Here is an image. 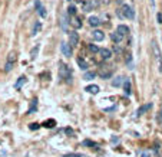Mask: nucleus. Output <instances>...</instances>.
Here are the masks:
<instances>
[{
	"mask_svg": "<svg viewBox=\"0 0 162 157\" xmlns=\"http://www.w3.org/2000/svg\"><path fill=\"white\" fill-rule=\"evenodd\" d=\"M59 77L62 79H65L66 84L72 82V71L65 62H59Z\"/></svg>",
	"mask_w": 162,
	"mask_h": 157,
	"instance_id": "1",
	"label": "nucleus"
},
{
	"mask_svg": "<svg viewBox=\"0 0 162 157\" xmlns=\"http://www.w3.org/2000/svg\"><path fill=\"white\" fill-rule=\"evenodd\" d=\"M151 48H152V53H154V59L156 62V66H158V72H162V53L161 49L156 43V40H152L151 43Z\"/></svg>",
	"mask_w": 162,
	"mask_h": 157,
	"instance_id": "2",
	"label": "nucleus"
},
{
	"mask_svg": "<svg viewBox=\"0 0 162 157\" xmlns=\"http://www.w3.org/2000/svg\"><path fill=\"white\" fill-rule=\"evenodd\" d=\"M118 14L122 19H129V20L135 19V12H134V9L129 5H122V7L118 10Z\"/></svg>",
	"mask_w": 162,
	"mask_h": 157,
	"instance_id": "3",
	"label": "nucleus"
},
{
	"mask_svg": "<svg viewBox=\"0 0 162 157\" xmlns=\"http://www.w3.org/2000/svg\"><path fill=\"white\" fill-rule=\"evenodd\" d=\"M95 6H96V3H95V2H92V0H85V2L80 3L82 12H85V13H88V12L93 10V7H95Z\"/></svg>",
	"mask_w": 162,
	"mask_h": 157,
	"instance_id": "4",
	"label": "nucleus"
},
{
	"mask_svg": "<svg viewBox=\"0 0 162 157\" xmlns=\"http://www.w3.org/2000/svg\"><path fill=\"white\" fill-rule=\"evenodd\" d=\"M69 45L70 46H78L79 45V33L76 30H72L69 33Z\"/></svg>",
	"mask_w": 162,
	"mask_h": 157,
	"instance_id": "5",
	"label": "nucleus"
},
{
	"mask_svg": "<svg viewBox=\"0 0 162 157\" xmlns=\"http://www.w3.org/2000/svg\"><path fill=\"white\" fill-rule=\"evenodd\" d=\"M69 25H70L75 30H78L82 27V20L79 19L78 16H70V19H69Z\"/></svg>",
	"mask_w": 162,
	"mask_h": 157,
	"instance_id": "6",
	"label": "nucleus"
},
{
	"mask_svg": "<svg viewBox=\"0 0 162 157\" xmlns=\"http://www.w3.org/2000/svg\"><path fill=\"white\" fill-rule=\"evenodd\" d=\"M60 51H62V53L65 55L66 58H70L72 56V46L69 45V43H65V42H63V43L60 45Z\"/></svg>",
	"mask_w": 162,
	"mask_h": 157,
	"instance_id": "7",
	"label": "nucleus"
},
{
	"mask_svg": "<svg viewBox=\"0 0 162 157\" xmlns=\"http://www.w3.org/2000/svg\"><path fill=\"white\" fill-rule=\"evenodd\" d=\"M92 38L95 42H102L105 39V33L102 30H99V29H95L93 32H92Z\"/></svg>",
	"mask_w": 162,
	"mask_h": 157,
	"instance_id": "8",
	"label": "nucleus"
},
{
	"mask_svg": "<svg viewBox=\"0 0 162 157\" xmlns=\"http://www.w3.org/2000/svg\"><path fill=\"white\" fill-rule=\"evenodd\" d=\"M14 59H16L14 53H10V55H9V59H7V62H6V65H4V71H6V72H10V71H12V68H13V64H14Z\"/></svg>",
	"mask_w": 162,
	"mask_h": 157,
	"instance_id": "9",
	"label": "nucleus"
},
{
	"mask_svg": "<svg viewBox=\"0 0 162 157\" xmlns=\"http://www.w3.org/2000/svg\"><path fill=\"white\" fill-rule=\"evenodd\" d=\"M99 53H100V58L104 59V61H109V59L112 58V51H110V49H108V48L100 49V51H99Z\"/></svg>",
	"mask_w": 162,
	"mask_h": 157,
	"instance_id": "10",
	"label": "nucleus"
},
{
	"mask_svg": "<svg viewBox=\"0 0 162 157\" xmlns=\"http://www.w3.org/2000/svg\"><path fill=\"white\" fill-rule=\"evenodd\" d=\"M151 108H152V102H148V104L139 107V108H138V111H136V114H138V115H143V114H145L146 111H149Z\"/></svg>",
	"mask_w": 162,
	"mask_h": 157,
	"instance_id": "11",
	"label": "nucleus"
},
{
	"mask_svg": "<svg viewBox=\"0 0 162 157\" xmlns=\"http://www.w3.org/2000/svg\"><path fill=\"white\" fill-rule=\"evenodd\" d=\"M34 6H36V10H38V12H39V14L40 16H42V17H46V9L43 6H42V3H40L39 0H36V2H34Z\"/></svg>",
	"mask_w": 162,
	"mask_h": 157,
	"instance_id": "12",
	"label": "nucleus"
},
{
	"mask_svg": "<svg viewBox=\"0 0 162 157\" xmlns=\"http://www.w3.org/2000/svg\"><path fill=\"white\" fill-rule=\"evenodd\" d=\"M123 89H125V94L129 97L130 94H132V88H130V81L129 78H125L123 79Z\"/></svg>",
	"mask_w": 162,
	"mask_h": 157,
	"instance_id": "13",
	"label": "nucleus"
},
{
	"mask_svg": "<svg viewBox=\"0 0 162 157\" xmlns=\"http://www.w3.org/2000/svg\"><path fill=\"white\" fill-rule=\"evenodd\" d=\"M116 32L119 33V35H122L123 38H125L126 35H129V27L125 26V25H119V26L116 27Z\"/></svg>",
	"mask_w": 162,
	"mask_h": 157,
	"instance_id": "14",
	"label": "nucleus"
},
{
	"mask_svg": "<svg viewBox=\"0 0 162 157\" xmlns=\"http://www.w3.org/2000/svg\"><path fill=\"white\" fill-rule=\"evenodd\" d=\"M105 68H106V69H104V68L100 69L99 75H100V77H102L104 79H108V78H110V77H112V71H110L108 66H105Z\"/></svg>",
	"mask_w": 162,
	"mask_h": 157,
	"instance_id": "15",
	"label": "nucleus"
},
{
	"mask_svg": "<svg viewBox=\"0 0 162 157\" xmlns=\"http://www.w3.org/2000/svg\"><path fill=\"white\" fill-rule=\"evenodd\" d=\"M110 39H112V42H115V43H121L123 40V36L119 35L118 32H113V33H110Z\"/></svg>",
	"mask_w": 162,
	"mask_h": 157,
	"instance_id": "16",
	"label": "nucleus"
},
{
	"mask_svg": "<svg viewBox=\"0 0 162 157\" xmlns=\"http://www.w3.org/2000/svg\"><path fill=\"white\" fill-rule=\"evenodd\" d=\"M76 62H78L79 68H80L82 71H88V68H89V65H88V62H86V61H85L83 58H78V59H76Z\"/></svg>",
	"mask_w": 162,
	"mask_h": 157,
	"instance_id": "17",
	"label": "nucleus"
},
{
	"mask_svg": "<svg viewBox=\"0 0 162 157\" xmlns=\"http://www.w3.org/2000/svg\"><path fill=\"white\" fill-rule=\"evenodd\" d=\"M89 25H91L92 27H96L100 25V19L98 17V16H91L89 17Z\"/></svg>",
	"mask_w": 162,
	"mask_h": 157,
	"instance_id": "18",
	"label": "nucleus"
},
{
	"mask_svg": "<svg viewBox=\"0 0 162 157\" xmlns=\"http://www.w3.org/2000/svg\"><path fill=\"white\" fill-rule=\"evenodd\" d=\"M85 91L89 92V94H93V95H95V94H98V92H99V86L95 85V84H93V85H88L86 88H85Z\"/></svg>",
	"mask_w": 162,
	"mask_h": 157,
	"instance_id": "19",
	"label": "nucleus"
},
{
	"mask_svg": "<svg viewBox=\"0 0 162 157\" xmlns=\"http://www.w3.org/2000/svg\"><path fill=\"white\" fill-rule=\"evenodd\" d=\"M95 77H96V72L93 71H86L83 75V79L85 81H92V79H95Z\"/></svg>",
	"mask_w": 162,
	"mask_h": 157,
	"instance_id": "20",
	"label": "nucleus"
},
{
	"mask_svg": "<svg viewBox=\"0 0 162 157\" xmlns=\"http://www.w3.org/2000/svg\"><path fill=\"white\" fill-rule=\"evenodd\" d=\"M123 77H116V78L113 79V81H112V86H115V88H116V86H121L123 84Z\"/></svg>",
	"mask_w": 162,
	"mask_h": 157,
	"instance_id": "21",
	"label": "nucleus"
},
{
	"mask_svg": "<svg viewBox=\"0 0 162 157\" xmlns=\"http://www.w3.org/2000/svg\"><path fill=\"white\" fill-rule=\"evenodd\" d=\"M36 108H38V99H33L32 104H30V108H29V111H27V114H33V112L36 111Z\"/></svg>",
	"mask_w": 162,
	"mask_h": 157,
	"instance_id": "22",
	"label": "nucleus"
},
{
	"mask_svg": "<svg viewBox=\"0 0 162 157\" xmlns=\"http://www.w3.org/2000/svg\"><path fill=\"white\" fill-rule=\"evenodd\" d=\"M42 125L46 127V128H53V127L56 125V121H55V120H47V121H45Z\"/></svg>",
	"mask_w": 162,
	"mask_h": 157,
	"instance_id": "23",
	"label": "nucleus"
},
{
	"mask_svg": "<svg viewBox=\"0 0 162 157\" xmlns=\"http://www.w3.org/2000/svg\"><path fill=\"white\" fill-rule=\"evenodd\" d=\"M23 82H26V77H20V78L17 79V82L14 84V88H16V89H20V86L23 85Z\"/></svg>",
	"mask_w": 162,
	"mask_h": 157,
	"instance_id": "24",
	"label": "nucleus"
},
{
	"mask_svg": "<svg viewBox=\"0 0 162 157\" xmlns=\"http://www.w3.org/2000/svg\"><path fill=\"white\" fill-rule=\"evenodd\" d=\"M68 23H69V22H68V16H66V14H63V16H62V29H63V30H68Z\"/></svg>",
	"mask_w": 162,
	"mask_h": 157,
	"instance_id": "25",
	"label": "nucleus"
},
{
	"mask_svg": "<svg viewBox=\"0 0 162 157\" xmlns=\"http://www.w3.org/2000/svg\"><path fill=\"white\" fill-rule=\"evenodd\" d=\"M88 48H89V51H91L92 53H98L99 51H100V49H99V46H98V45H93V43H91V45L88 46Z\"/></svg>",
	"mask_w": 162,
	"mask_h": 157,
	"instance_id": "26",
	"label": "nucleus"
},
{
	"mask_svg": "<svg viewBox=\"0 0 162 157\" xmlns=\"http://www.w3.org/2000/svg\"><path fill=\"white\" fill-rule=\"evenodd\" d=\"M113 52H116V55H122L123 49L119 46V43H115V45H113Z\"/></svg>",
	"mask_w": 162,
	"mask_h": 157,
	"instance_id": "27",
	"label": "nucleus"
},
{
	"mask_svg": "<svg viewBox=\"0 0 162 157\" xmlns=\"http://www.w3.org/2000/svg\"><path fill=\"white\" fill-rule=\"evenodd\" d=\"M68 14H69V16H76V7L75 6L68 7Z\"/></svg>",
	"mask_w": 162,
	"mask_h": 157,
	"instance_id": "28",
	"label": "nucleus"
},
{
	"mask_svg": "<svg viewBox=\"0 0 162 157\" xmlns=\"http://www.w3.org/2000/svg\"><path fill=\"white\" fill-rule=\"evenodd\" d=\"M83 146H88V147H95V150H98V146L95 143H93V141H89V140H85L83 143Z\"/></svg>",
	"mask_w": 162,
	"mask_h": 157,
	"instance_id": "29",
	"label": "nucleus"
},
{
	"mask_svg": "<svg viewBox=\"0 0 162 157\" xmlns=\"http://www.w3.org/2000/svg\"><path fill=\"white\" fill-rule=\"evenodd\" d=\"M38 53H39V46H36V48H33L32 52H30V58L34 59L36 56H38Z\"/></svg>",
	"mask_w": 162,
	"mask_h": 157,
	"instance_id": "30",
	"label": "nucleus"
},
{
	"mask_svg": "<svg viewBox=\"0 0 162 157\" xmlns=\"http://www.w3.org/2000/svg\"><path fill=\"white\" fill-rule=\"evenodd\" d=\"M39 29H40V22H38V23H36V25L33 26V30H32V35H33V36H34L36 33L39 32Z\"/></svg>",
	"mask_w": 162,
	"mask_h": 157,
	"instance_id": "31",
	"label": "nucleus"
},
{
	"mask_svg": "<svg viewBox=\"0 0 162 157\" xmlns=\"http://www.w3.org/2000/svg\"><path fill=\"white\" fill-rule=\"evenodd\" d=\"M39 127H40V124H38V123H32V124L29 125V128H30V130H38Z\"/></svg>",
	"mask_w": 162,
	"mask_h": 157,
	"instance_id": "32",
	"label": "nucleus"
},
{
	"mask_svg": "<svg viewBox=\"0 0 162 157\" xmlns=\"http://www.w3.org/2000/svg\"><path fill=\"white\" fill-rule=\"evenodd\" d=\"M119 141H121L119 137H112V140H110V143H112V144H118Z\"/></svg>",
	"mask_w": 162,
	"mask_h": 157,
	"instance_id": "33",
	"label": "nucleus"
},
{
	"mask_svg": "<svg viewBox=\"0 0 162 157\" xmlns=\"http://www.w3.org/2000/svg\"><path fill=\"white\" fill-rule=\"evenodd\" d=\"M141 157H152V156H151L149 151H142V153H141Z\"/></svg>",
	"mask_w": 162,
	"mask_h": 157,
	"instance_id": "34",
	"label": "nucleus"
},
{
	"mask_svg": "<svg viewBox=\"0 0 162 157\" xmlns=\"http://www.w3.org/2000/svg\"><path fill=\"white\" fill-rule=\"evenodd\" d=\"M156 19H158V23H162V14L158 13L156 14Z\"/></svg>",
	"mask_w": 162,
	"mask_h": 157,
	"instance_id": "35",
	"label": "nucleus"
},
{
	"mask_svg": "<svg viewBox=\"0 0 162 157\" xmlns=\"http://www.w3.org/2000/svg\"><path fill=\"white\" fill-rule=\"evenodd\" d=\"M100 2V5H109L110 3V0H99Z\"/></svg>",
	"mask_w": 162,
	"mask_h": 157,
	"instance_id": "36",
	"label": "nucleus"
},
{
	"mask_svg": "<svg viewBox=\"0 0 162 157\" xmlns=\"http://www.w3.org/2000/svg\"><path fill=\"white\" fill-rule=\"evenodd\" d=\"M65 157H80L79 154H75V153H70V154H66Z\"/></svg>",
	"mask_w": 162,
	"mask_h": 157,
	"instance_id": "37",
	"label": "nucleus"
},
{
	"mask_svg": "<svg viewBox=\"0 0 162 157\" xmlns=\"http://www.w3.org/2000/svg\"><path fill=\"white\" fill-rule=\"evenodd\" d=\"M65 131H66V134H69V136H72V134H73V131H72L70 128H66Z\"/></svg>",
	"mask_w": 162,
	"mask_h": 157,
	"instance_id": "38",
	"label": "nucleus"
},
{
	"mask_svg": "<svg viewBox=\"0 0 162 157\" xmlns=\"http://www.w3.org/2000/svg\"><path fill=\"white\" fill-rule=\"evenodd\" d=\"M158 120H159V123H162V107H161V111H159V117H158Z\"/></svg>",
	"mask_w": 162,
	"mask_h": 157,
	"instance_id": "39",
	"label": "nucleus"
},
{
	"mask_svg": "<svg viewBox=\"0 0 162 157\" xmlns=\"http://www.w3.org/2000/svg\"><path fill=\"white\" fill-rule=\"evenodd\" d=\"M113 110H115V107H110V108H106L105 111H108V112H109V111H113Z\"/></svg>",
	"mask_w": 162,
	"mask_h": 157,
	"instance_id": "40",
	"label": "nucleus"
},
{
	"mask_svg": "<svg viewBox=\"0 0 162 157\" xmlns=\"http://www.w3.org/2000/svg\"><path fill=\"white\" fill-rule=\"evenodd\" d=\"M76 2H79V3H82V2H83V0H76Z\"/></svg>",
	"mask_w": 162,
	"mask_h": 157,
	"instance_id": "41",
	"label": "nucleus"
},
{
	"mask_svg": "<svg viewBox=\"0 0 162 157\" xmlns=\"http://www.w3.org/2000/svg\"><path fill=\"white\" fill-rule=\"evenodd\" d=\"M68 2H70V0H68Z\"/></svg>",
	"mask_w": 162,
	"mask_h": 157,
	"instance_id": "42",
	"label": "nucleus"
},
{
	"mask_svg": "<svg viewBox=\"0 0 162 157\" xmlns=\"http://www.w3.org/2000/svg\"><path fill=\"white\" fill-rule=\"evenodd\" d=\"M161 157H162V154H161Z\"/></svg>",
	"mask_w": 162,
	"mask_h": 157,
	"instance_id": "43",
	"label": "nucleus"
}]
</instances>
